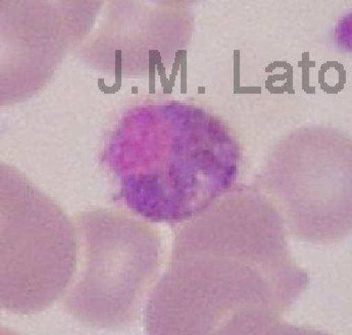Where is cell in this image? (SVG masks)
Wrapping results in <instances>:
<instances>
[{
    "mask_svg": "<svg viewBox=\"0 0 352 335\" xmlns=\"http://www.w3.org/2000/svg\"><path fill=\"white\" fill-rule=\"evenodd\" d=\"M0 305L33 315L63 299L77 270L75 225L16 168L1 165Z\"/></svg>",
    "mask_w": 352,
    "mask_h": 335,
    "instance_id": "4",
    "label": "cell"
},
{
    "mask_svg": "<svg viewBox=\"0 0 352 335\" xmlns=\"http://www.w3.org/2000/svg\"><path fill=\"white\" fill-rule=\"evenodd\" d=\"M309 276L259 187L240 185L177 231L168 268L145 305L151 334H267Z\"/></svg>",
    "mask_w": 352,
    "mask_h": 335,
    "instance_id": "1",
    "label": "cell"
},
{
    "mask_svg": "<svg viewBox=\"0 0 352 335\" xmlns=\"http://www.w3.org/2000/svg\"><path fill=\"white\" fill-rule=\"evenodd\" d=\"M182 2H139L138 12H132L128 20H124L120 12H115L119 21L107 16L98 32L113 33L111 39L115 44L109 46L113 49L115 69L125 73L130 56H137L139 71H148V63L162 61L164 54H173L182 47L190 37L191 19L188 10ZM138 12V10H137Z\"/></svg>",
    "mask_w": 352,
    "mask_h": 335,
    "instance_id": "7",
    "label": "cell"
},
{
    "mask_svg": "<svg viewBox=\"0 0 352 335\" xmlns=\"http://www.w3.org/2000/svg\"><path fill=\"white\" fill-rule=\"evenodd\" d=\"M261 181L296 239L331 244L351 233V141L340 130H293L274 147Z\"/></svg>",
    "mask_w": 352,
    "mask_h": 335,
    "instance_id": "5",
    "label": "cell"
},
{
    "mask_svg": "<svg viewBox=\"0 0 352 335\" xmlns=\"http://www.w3.org/2000/svg\"><path fill=\"white\" fill-rule=\"evenodd\" d=\"M101 163L116 199L151 222L190 220L235 187L241 147L208 109L181 101L131 107L107 136Z\"/></svg>",
    "mask_w": 352,
    "mask_h": 335,
    "instance_id": "2",
    "label": "cell"
},
{
    "mask_svg": "<svg viewBox=\"0 0 352 335\" xmlns=\"http://www.w3.org/2000/svg\"><path fill=\"white\" fill-rule=\"evenodd\" d=\"M78 264L65 310L88 326L117 328L138 319L160 265L157 229L124 212L90 210L74 216Z\"/></svg>",
    "mask_w": 352,
    "mask_h": 335,
    "instance_id": "3",
    "label": "cell"
},
{
    "mask_svg": "<svg viewBox=\"0 0 352 335\" xmlns=\"http://www.w3.org/2000/svg\"><path fill=\"white\" fill-rule=\"evenodd\" d=\"M100 3L14 1L12 12L2 5V105L24 100L47 83L94 26Z\"/></svg>",
    "mask_w": 352,
    "mask_h": 335,
    "instance_id": "6",
    "label": "cell"
}]
</instances>
